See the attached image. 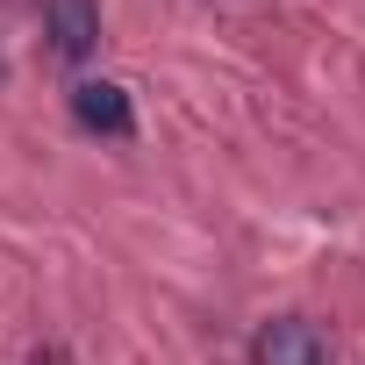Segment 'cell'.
I'll return each mask as SVG.
<instances>
[{
    "mask_svg": "<svg viewBox=\"0 0 365 365\" xmlns=\"http://www.w3.org/2000/svg\"><path fill=\"white\" fill-rule=\"evenodd\" d=\"M72 122H79L86 136H129V129H136L129 86H115V79H86V86H72Z\"/></svg>",
    "mask_w": 365,
    "mask_h": 365,
    "instance_id": "6da1fadb",
    "label": "cell"
},
{
    "mask_svg": "<svg viewBox=\"0 0 365 365\" xmlns=\"http://www.w3.org/2000/svg\"><path fill=\"white\" fill-rule=\"evenodd\" d=\"M43 36L65 65H79L93 43H101V8L93 0H43Z\"/></svg>",
    "mask_w": 365,
    "mask_h": 365,
    "instance_id": "3957f363",
    "label": "cell"
},
{
    "mask_svg": "<svg viewBox=\"0 0 365 365\" xmlns=\"http://www.w3.org/2000/svg\"><path fill=\"white\" fill-rule=\"evenodd\" d=\"M251 365H322V329L301 315H279L251 336Z\"/></svg>",
    "mask_w": 365,
    "mask_h": 365,
    "instance_id": "7a4b0ae2",
    "label": "cell"
},
{
    "mask_svg": "<svg viewBox=\"0 0 365 365\" xmlns=\"http://www.w3.org/2000/svg\"><path fill=\"white\" fill-rule=\"evenodd\" d=\"M0 79H8V65H0Z\"/></svg>",
    "mask_w": 365,
    "mask_h": 365,
    "instance_id": "277c9868",
    "label": "cell"
}]
</instances>
